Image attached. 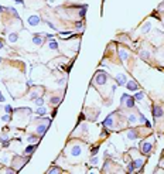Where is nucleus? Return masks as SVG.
<instances>
[{"mask_svg":"<svg viewBox=\"0 0 164 174\" xmlns=\"http://www.w3.org/2000/svg\"><path fill=\"white\" fill-rule=\"evenodd\" d=\"M120 106L128 108V109L135 108V98L128 95V93H123V95H122V99H120Z\"/></svg>","mask_w":164,"mask_h":174,"instance_id":"nucleus-3","label":"nucleus"},{"mask_svg":"<svg viewBox=\"0 0 164 174\" xmlns=\"http://www.w3.org/2000/svg\"><path fill=\"white\" fill-rule=\"evenodd\" d=\"M115 79H116L117 85H126V82H128V78H126V75L124 74H116Z\"/></svg>","mask_w":164,"mask_h":174,"instance_id":"nucleus-9","label":"nucleus"},{"mask_svg":"<svg viewBox=\"0 0 164 174\" xmlns=\"http://www.w3.org/2000/svg\"><path fill=\"white\" fill-rule=\"evenodd\" d=\"M33 43L36 45H41L44 43V40H43V36H40V34H37V36H34L33 37Z\"/></svg>","mask_w":164,"mask_h":174,"instance_id":"nucleus-15","label":"nucleus"},{"mask_svg":"<svg viewBox=\"0 0 164 174\" xmlns=\"http://www.w3.org/2000/svg\"><path fill=\"white\" fill-rule=\"evenodd\" d=\"M119 55H120L122 61H128L129 57H130V55H129V52L126 51L124 48H120V50H119Z\"/></svg>","mask_w":164,"mask_h":174,"instance_id":"nucleus-13","label":"nucleus"},{"mask_svg":"<svg viewBox=\"0 0 164 174\" xmlns=\"http://www.w3.org/2000/svg\"><path fill=\"white\" fill-rule=\"evenodd\" d=\"M29 142H31V143H34V142H38V137L37 136H29V139H27Z\"/></svg>","mask_w":164,"mask_h":174,"instance_id":"nucleus-27","label":"nucleus"},{"mask_svg":"<svg viewBox=\"0 0 164 174\" xmlns=\"http://www.w3.org/2000/svg\"><path fill=\"white\" fill-rule=\"evenodd\" d=\"M0 143H2L4 147L9 146V136L7 134H2V136H0Z\"/></svg>","mask_w":164,"mask_h":174,"instance_id":"nucleus-16","label":"nucleus"},{"mask_svg":"<svg viewBox=\"0 0 164 174\" xmlns=\"http://www.w3.org/2000/svg\"><path fill=\"white\" fill-rule=\"evenodd\" d=\"M126 139H128L129 142H135L139 139V132L136 129H129L128 132H126Z\"/></svg>","mask_w":164,"mask_h":174,"instance_id":"nucleus-8","label":"nucleus"},{"mask_svg":"<svg viewBox=\"0 0 164 174\" xmlns=\"http://www.w3.org/2000/svg\"><path fill=\"white\" fill-rule=\"evenodd\" d=\"M2 120H3V122H10V120H11L10 113H6L4 116H2Z\"/></svg>","mask_w":164,"mask_h":174,"instance_id":"nucleus-26","label":"nucleus"},{"mask_svg":"<svg viewBox=\"0 0 164 174\" xmlns=\"http://www.w3.org/2000/svg\"><path fill=\"white\" fill-rule=\"evenodd\" d=\"M98 149H99V147H98V146H96V147H95V149H92V152H91V154H92V156H96V153H98Z\"/></svg>","mask_w":164,"mask_h":174,"instance_id":"nucleus-30","label":"nucleus"},{"mask_svg":"<svg viewBox=\"0 0 164 174\" xmlns=\"http://www.w3.org/2000/svg\"><path fill=\"white\" fill-rule=\"evenodd\" d=\"M82 150L84 147L79 145V143H72V145L68 146V150H67V154L71 156V159H79L81 156H82Z\"/></svg>","mask_w":164,"mask_h":174,"instance_id":"nucleus-1","label":"nucleus"},{"mask_svg":"<svg viewBox=\"0 0 164 174\" xmlns=\"http://www.w3.org/2000/svg\"><path fill=\"white\" fill-rule=\"evenodd\" d=\"M163 115H164V109H163V106L161 105H154L153 106V116H154V119L156 120H158L160 118H163Z\"/></svg>","mask_w":164,"mask_h":174,"instance_id":"nucleus-5","label":"nucleus"},{"mask_svg":"<svg viewBox=\"0 0 164 174\" xmlns=\"http://www.w3.org/2000/svg\"><path fill=\"white\" fill-rule=\"evenodd\" d=\"M34 100H36V105H37V106H43V104H44V99H43V98H41V96H38V98H37V99H34Z\"/></svg>","mask_w":164,"mask_h":174,"instance_id":"nucleus-24","label":"nucleus"},{"mask_svg":"<svg viewBox=\"0 0 164 174\" xmlns=\"http://www.w3.org/2000/svg\"><path fill=\"white\" fill-rule=\"evenodd\" d=\"M0 62H2V58H0Z\"/></svg>","mask_w":164,"mask_h":174,"instance_id":"nucleus-34","label":"nucleus"},{"mask_svg":"<svg viewBox=\"0 0 164 174\" xmlns=\"http://www.w3.org/2000/svg\"><path fill=\"white\" fill-rule=\"evenodd\" d=\"M4 111H6V113H11V111H13V109H11V106L6 105V106H4Z\"/></svg>","mask_w":164,"mask_h":174,"instance_id":"nucleus-29","label":"nucleus"},{"mask_svg":"<svg viewBox=\"0 0 164 174\" xmlns=\"http://www.w3.org/2000/svg\"><path fill=\"white\" fill-rule=\"evenodd\" d=\"M153 149H154V137H149L147 140H144L142 143V153L144 156L151 154Z\"/></svg>","mask_w":164,"mask_h":174,"instance_id":"nucleus-2","label":"nucleus"},{"mask_svg":"<svg viewBox=\"0 0 164 174\" xmlns=\"http://www.w3.org/2000/svg\"><path fill=\"white\" fill-rule=\"evenodd\" d=\"M126 88H128L129 91H137V89H139V85H137V82L132 79V81L126 82Z\"/></svg>","mask_w":164,"mask_h":174,"instance_id":"nucleus-12","label":"nucleus"},{"mask_svg":"<svg viewBox=\"0 0 164 174\" xmlns=\"http://www.w3.org/2000/svg\"><path fill=\"white\" fill-rule=\"evenodd\" d=\"M0 102H4V96L2 95V93H0Z\"/></svg>","mask_w":164,"mask_h":174,"instance_id":"nucleus-32","label":"nucleus"},{"mask_svg":"<svg viewBox=\"0 0 164 174\" xmlns=\"http://www.w3.org/2000/svg\"><path fill=\"white\" fill-rule=\"evenodd\" d=\"M27 21H29V24L31 27H36L41 23V17L38 14H30L29 17H27Z\"/></svg>","mask_w":164,"mask_h":174,"instance_id":"nucleus-6","label":"nucleus"},{"mask_svg":"<svg viewBox=\"0 0 164 174\" xmlns=\"http://www.w3.org/2000/svg\"><path fill=\"white\" fill-rule=\"evenodd\" d=\"M0 130H2V127H0Z\"/></svg>","mask_w":164,"mask_h":174,"instance_id":"nucleus-35","label":"nucleus"},{"mask_svg":"<svg viewBox=\"0 0 164 174\" xmlns=\"http://www.w3.org/2000/svg\"><path fill=\"white\" fill-rule=\"evenodd\" d=\"M4 10V7H2V6H0V11H3Z\"/></svg>","mask_w":164,"mask_h":174,"instance_id":"nucleus-33","label":"nucleus"},{"mask_svg":"<svg viewBox=\"0 0 164 174\" xmlns=\"http://www.w3.org/2000/svg\"><path fill=\"white\" fill-rule=\"evenodd\" d=\"M61 168H59V167H52V168H50V170H48V174H52V173H61Z\"/></svg>","mask_w":164,"mask_h":174,"instance_id":"nucleus-23","label":"nucleus"},{"mask_svg":"<svg viewBox=\"0 0 164 174\" xmlns=\"http://www.w3.org/2000/svg\"><path fill=\"white\" fill-rule=\"evenodd\" d=\"M150 30H151V23H150V21H146V23H144V24H143L142 30H140V33L146 34V33H149Z\"/></svg>","mask_w":164,"mask_h":174,"instance_id":"nucleus-14","label":"nucleus"},{"mask_svg":"<svg viewBox=\"0 0 164 174\" xmlns=\"http://www.w3.org/2000/svg\"><path fill=\"white\" fill-rule=\"evenodd\" d=\"M34 149H36V146H29V147H27L26 149V150H24V154H27V156H30V154H31V153H33L34 152Z\"/></svg>","mask_w":164,"mask_h":174,"instance_id":"nucleus-21","label":"nucleus"},{"mask_svg":"<svg viewBox=\"0 0 164 174\" xmlns=\"http://www.w3.org/2000/svg\"><path fill=\"white\" fill-rule=\"evenodd\" d=\"M139 113H129L128 115V123H130V125H135V123L139 122Z\"/></svg>","mask_w":164,"mask_h":174,"instance_id":"nucleus-10","label":"nucleus"},{"mask_svg":"<svg viewBox=\"0 0 164 174\" xmlns=\"http://www.w3.org/2000/svg\"><path fill=\"white\" fill-rule=\"evenodd\" d=\"M3 45H4V41L2 40V38H0V48H2V47H3Z\"/></svg>","mask_w":164,"mask_h":174,"instance_id":"nucleus-31","label":"nucleus"},{"mask_svg":"<svg viewBox=\"0 0 164 174\" xmlns=\"http://www.w3.org/2000/svg\"><path fill=\"white\" fill-rule=\"evenodd\" d=\"M128 171H129V173H133V171H135V166H133V161H129V163H128Z\"/></svg>","mask_w":164,"mask_h":174,"instance_id":"nucleus-25","label":"nucleus"},{"mask_svg":"<svg viewBox=\"0 0 164 174\" xmlns=\"http://www.w3.org/2000/svg\"><path fill=\"white\" fill-rule=\"evenodd\" d=\"M18 40V36H17V33H10L9 34V43H16V41Z\"/></svg>","mask_w":164,"mask_h":174,"instance_id":"nucleus-18","label":"nucleus"},{"mask_svg":"<svg viewBox=\"0 0 164 174\" xmlns=\"http://www.w3.org/2000/svg\"><path fill=\"white\" fill-rule=\"evenodd\" d=\"M144 96H146L144 92H143V91H139V92H136V95L133 98H135V100H139V102H140V100L144 99Z\"/></svg>","mask_w":164,"mask_h":174,"instance_id":"nucleus-17","label":"nucleus"},{"mask_svg":"<svg viewBox=\"0 0 164 174\" xmlns=\"http://www.w3.org/2000/svg\"><path fill=\"white\" fill-rule=\"evenodd\" d=\"M95 82L98 85H106V82H108V75H106V72L98 71L95 75Z\"/></svg>","mask_w":164,"mask_h":174,"instance_id":"nucleus-4","label":"nucleus"},{"mask_svg":"<svg viewBox=\"0 0 164 174\" xmlns=\"http://www.w3.org/2000/svg\"><path fill=\"white\" fill-rule=\"evenodd\" d=\"M91 164H93V166H96V164H98V157H96V156L91 159Z\"/></svg>","mask_w":164,"mask_h":174,"instance_id":"nucleus-28","label":"nucleus"},{"mask_svg":"<svg viewBox=\"0 0 164 174\" xmlns=\"http://www.w3.org/2000/svg\"><path fill=\"white\" fill-rule=\"evenodd\" d=\"M143 164H144V159H135L133 160V166H135V170H142Z\"/></svg>","mask_w":164,"mask_h":174,"instance_id":"nucleus-11","label":"nucleus"},{"mask_svg":"<svg viewBox=\"0 0 164 174\" xmlns=\"http://www.w3.org/2000/svg\"><path fill=\"white\" fill-rule=\"evenodd\" d=\"M37 115H40V116H43V115H45L47 113V108H44V106H38L37 108Z\"/></svg>","mask_w":164,"mask_h":174,"instance_id":"nucleus-19","label":"nucleus"},{"mask_svg":"<svg viewBox=\"0 0 164 174\" xmlns=\"http://www.w3.org/2000/svg\"><path fill=\"white\" fill-rule=\"evenodd\" d=\"M48 48L50 50H58V44H57L54 40H51L50 43H48Z\"/></svg>","mask_w":164,"mask_h":174,"instance_id":"nucleus-20","label":"nucleus"},{"mask_svg":"<svg viewBox=\"0 0 164 174\" xmlns=\"http://www.w3.org/2000/svg\"><path fill=\"white\" fill-rule=\"evenodd\" d=\"M50 102H51L52 105L59 104V102H61V96H54V98H51V99H50Z\"/></svg>","mask_w":164,"mask_h":174,"instance_id":"nucleus-22","label":"nucleus"},{"mask_svg":"<svg viewBox=\"0 0 164 174\" xmlns=\"http://www.w3.org/2000/svg\"><path fill=\"white\" fill-rule=\"evenodd\" d=\"M48 125H50V119H44V122L41 125H37V133H38V136H43L45 133Z\"/></svg>","mask_w":164,"mask_h":174,"instance_id":"nucleus-7","label":"nucleus"}]
</instances>
